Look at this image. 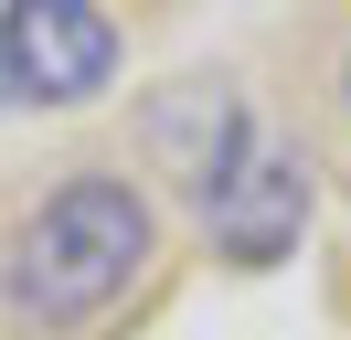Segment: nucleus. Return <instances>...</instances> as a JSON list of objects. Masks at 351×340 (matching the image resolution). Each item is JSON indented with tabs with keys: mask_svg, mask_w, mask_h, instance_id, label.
I'll use <instances>...</instances> for the list:
<instances>
[{
	"mask_svg": "<svg viewBox=\"0 0 351 340\" xmlns=\"http://www.w3.org/2000/svg\"><path fill=\"white\" fill-rule=\"evenodd\" d=\"M160 255V212L128 170H64L43 202L11 223V255H0V298L32 340H75L117 308V298L149 276Z\"/></svg>",
	"mask_w": 351,
	"mask_h": 340,
	"instance_id": "obj_1",
	"label": "nucleus"
},
{
	"mask_svg": "<svg viewBox=\"0 0 351 340\" xmlns=\"http://www.w3.org/2000/svg\"><path fill=\"white\" fill-rule=\"evenodd\" d=\"M128 32L96 0H11L0 11V106H86L117 85Z\"/></svg>",
	"mask_w": 351,
	"mask_h": 340,
	"instance_id": "obj_2",
	"label": "nucleus"
},
{
	"mask_svg": "<svg viewBox=\"0 0 351 340\" xmlns=\"http://www.w3.org/2000/svg\"><path fill=\"white\" fill-rule=\"evenodd\" d=\"M192 212H202V245H213L223 266H287L298 234H308V160L256 127V138L192 191Z\"/></svg>",
	"mask_w": 351,
	"mask_h": 340,
	"instance_id": "obj_3",
	"label": "nucleus"
},
{
	"mask_svg": "<svg viewBox=\"0 0 351 340\" xmlns=\"http://www.w3.org/2000/svg\"><path fill=\"white\" fill-rule=\"evenodd\" d=\"M341 96H351V64H341Z\"/></svg>",
	"mask_w": 351,
	"mask_h": 340,
	"instance_id": "obj_4",
	"label": "nucleus"
}]
</instances>
